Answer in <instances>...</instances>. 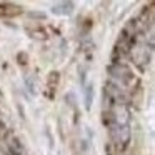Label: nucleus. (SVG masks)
<instances>
[{
    "label": "nucleus",
    "mask_w": 155,
    "mask_h": 155,
    "mask_svg": "<svg viewBox=\"0 0 155 155\" xmlns=\"http://www.w3.org/2000/svg\"><path fill=\"white\" fill-rule=\"evenodd\" d=\"M5 142H7V152H8V155H28L27 153V148L24 147V143H22V142L18 140L15 135L7 134Z\"/></svg>",
    "instance_id": "2"
},
{
    "label": "nucleus",
    "mask_w": 155,
    "mask_h": 155,
    "mask_svg": "<svg viewBox=\"0 0 155 155\" xmlns=\"http://www.w3.org/2000/svg\"><path fill=\"white\" fill-rule=\"evenodd\" d=\"M107 128H108V135H110L112 147H115L118 152L125 150L132 140L130 124L128 125H110Z\"/></svg>",
    "instance_id": "1"
},
{
    "label": "nucleus",
    "mask_w": 155,
    "mask_h": 155,
    "mask_svg": "<svg viewBox=\"0 0 155 155\" xmlns=\"http://www.w3.org/2000/svg\"><path fill=\"white\" fill-rule=\"evenodd\" d=\"M22 15V7L10 2H0V18H14Z\"/></svg>",
    "instance_id": "4"
},
{
    "label": "nucleus",
    "mask_w": 155,
    "mask_h": 155,
    "mask_svg": "<svg viewBox=\"0 0 155 155\" xmlns=\"http://www.w3.org/2000/svg\"><path fill=\"white\" fill-rule=\"evenodd\" d=\"M58 84H60V77H58V72H52V74H48L47 82H45V88H44L45 97L52 100V98L55 97V94H57Z\"/></svg>",
    "instance_id": "3"
}]
</instances>
